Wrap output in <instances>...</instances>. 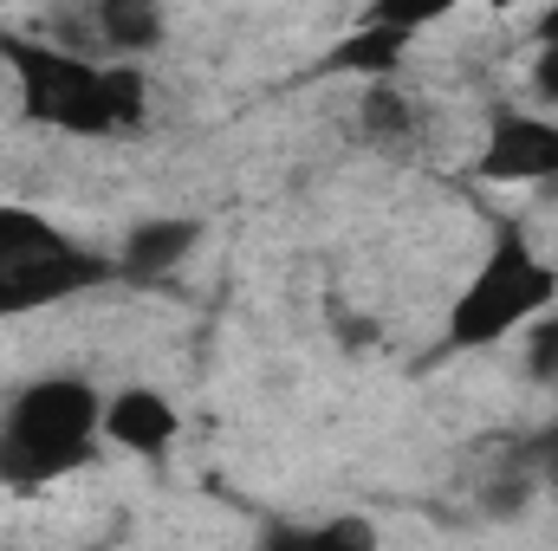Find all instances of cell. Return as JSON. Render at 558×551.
I'll return each instance as SVG.
<instances>
[{
  "label": "cell",
  "instance_id": "obj_1",
  "mask_svg": "<svg viewBox=\"0 0 558 551\" xmlns=\"http://www.w3.org/2000/svg\"><path fill=\"white\" fill-rule=\"evenodd\" d=\"M0 52L20 72V111L33 124L72 131V137H105V131L143 124V78L131 65H98L46 39H0Z\"/></svg>",
  "mask_w": 558,
  "mask_h": 551
},
{
  "label": "cell",
  "instance_id": "obj_2",
  "mask_svg": "<svg viewBox=\"0 0 558 551\" xmlns=\"http://www.w3.org/2000/svg\"><path fill=\"white\" fill-rule=\"evenodd\" d=\"M98 434H105V403L85 377H39L7 403L0 480L7 487H52L92 461Z\"/></svg>",
  "mask_w": 558,
  "mask_h": 551
},
{
  "label": "cell",
  "instance_id": "obj_3",
  "mask_svg": "<svg viewBox=\"0 0 558 551\" xmlns=\"http://www.w3.org/2000/svg\"><path fill=\"white\" fill-rule=\"evenodd\" d=\"M558 292V273L520 241V234H500L494 254L481 260V273L468 279V292L454 298L448 311V344L454 351H487L513 331H526Z\"/></svg>",
  "mask_w": 558,
  "mask_h": 551
},
{
  "label": "cell",
  "instance_id": "obj_4",
  "mask_svg": "<svg viewBox=\"0 0 558 551\" xmlns=\"http://www.w3.org/2000/svg\"><path fill=\"white\" fill-rule=\"evenodd\" d=\"M98 279H111V260L59 241L46 254H26V260H7L0 267V318H20V311H46L72 292H92Z\"/></svg>",
  "mask_w": 558,
  "mask_h": 551
},
{
  "label": "cell",
  "instance_id": "obj_5",
  "mask_svg": "<svg viewBox=\"0 0 558 551\" xmlns=\"http://www.w3.org/2000/svg\"><path fill=\"white\" fill-rule=\"evenodd\" d=\"M481 175L487 182H520V188L558 182V124L500 111L494 131H487V149H481Z\"/></svg>",
  "mask_w": 558,
  "mask_h": 551
},
{
  "label": "cell",
  "instance_id": "obj_6",
  "mask_svg": "<svg viewBox=\"0 0 558 551\" xmlns=\"http://www.w3.org/2000/svg\"><path fill=\"white\" fill-rule=\"evenodd\" d=\"M105 441H118L124 454L156 461V454H169V441H175V409H169L156 390H118V396L105 403Z\"/></svg>",
  "mask_w": 558,
  "mask_h": 551
},
{
  "label": "cell",
  "instance_id": "obj_7",
  "mask_svg": "<svg viewBox=\"0 0 558 551\" xmlns=\"http://www.w3.org/2000/svg\"><path fill=\"white\" fill-rule=\"evenodd\" d=\"M195 221H143L137 234L124 241V254H118V273H137V279H162L175 273L182 260H189V247H195Z\"/></svg>",
  "mask_w": 558,
  "mask_h": 551
},
{
  "label": "cell",
  "instance_id": "obj_8",
  "mask_svg": "<svg viewBox=\"0 0 558 551\" xmlns=\"http://www.w3.org/2000/svg\"><path fill=\"white\" fill-rule=\"evenodd\" d=\"M357 131L384 149H403L416 137V105L397 78H364V98H357Z\"/></svg>",
  "mask_w": 558,
  "mask_h": 551
},
{
  "label": "cell",
  "instance_id": "obj_9",
  "mask_svg": "<svg viewBox=\"0 0 558 551\" xmlns=\"http://www.w3.org/2000/svg\"><path fill=\"white\" fill-rule=\"evenodd\" d=\"M92 26L105 33V46L143 52V46L162 39V0H98L92 7Z\"/></svg>",
  "mask_w": 558,
  "mask_h": 551
},
{
  "label": "cell",
  "instance_id": "obj_10",
  "mask_svg": "<svg viewBox=\"0 0 558 551\" xmlns=\"http://www.w3.org/2000/svg\"><path fill=\"white\" fill-rule=\"evenodd\" d=\"M403 46H410V33H397V26H371V20H364V33H357L351 46H338V52H331V65L364 72V78H397Z\"/></svg>",
  "mask_w": 558,
  "mask_h": 551
},
{
  "label": "cell",
  "instance_id": "obj_11",
  "mask_svg": "<svg viewBox=\"0 0 558 551\" xmlns=\"http://www.w3.org/2000/svg\"><path fill=\"white\" fill-rule=\"evenodd\" d=\"M65 234L46 221V215H33V208H20V201H0V267L7 260H26V254H46V247H59Z\"/></svg>",
  "mask_w": 558,
  "mask_h": 551
},
{
  "label": "cell",
  "instance_id": "obj_12",
  "mask_svg": "<svg viewBox=\"0 0 558 551\" xmlns=\"http://www.w3.org/2000/svg\"><path fill=\"white\" fill-rule=\"evenodd\" d=\"M526 377H533L539 390H553L558 383V311L553 305L526 325Z\"/></svg>",
  "mask_w": 558,
  "mask_h": 551
},
{
  "label": "cell",
  "instance_id": "obj_13",
  "mask_svg": "<svg viewBox=\"0 0 558 551\" xmlns=\"http://www.w3.org/2000/svg\"><path fill=\"white\" fill-rule=\"evenodd\" d=\"M461 0H371V26H397V33H410L416 39L428 20H441V13H454Z\"/></svg>",
  "mask_w": 558,
  "mask_h": 551
},
{
  "label": "cell",
  "instance_id": "obj_14",
  "mask_svg": "<svg viewBox=\"0 0 558 551\" xmlns=\"http://www.w3.org/2000/svg\"><path fill=\"white\" fill-rule=\"evenodd\" d=\"M533 91H539L546 105H558V46H546V52L533 59Z\"/></svg>",
  "mask_w": 558,
  "mask_h": 551
},
{
  "label": "cell",
  "instance_id": "obj_15",
  "mask_svg": "<svg viewBox=\"0 0 558 551\" xmlns=\"http://www.w3.org/2000/svg\"><path fill=\"white\" fill-rule=\"evenodd\" d=\"M539 39H546V46H558V0L539 13Z\"/></svg>",
  "mask_w": 558,
  "mask_h": 551
},
{
  "label": "cell",
  "instance_id": "obj_16",
  "mask_svg": "<svg viewBox=\"0 0 558 551\" xmlns=\"http://www.w3.org/2000/svg\"><path fill=\"white\" fill-rule=\"evenodd\" d=\"M500 7H513V0H500Z\"/></svg>",
  "mask_w": 558,
  "mask_h": 551
}]
</instances>
